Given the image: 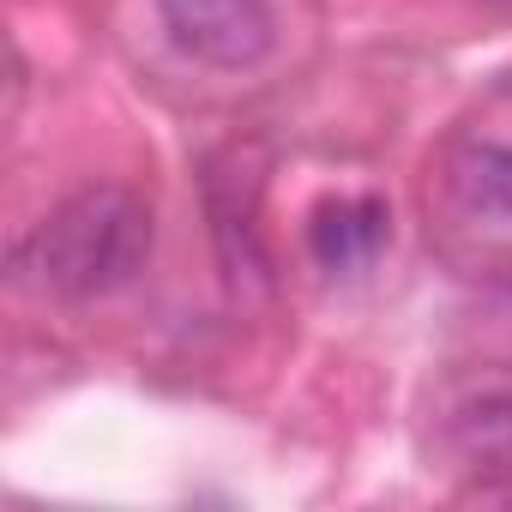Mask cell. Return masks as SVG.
Instances as JSON below:
<instances>
[{
  "label": "cell",
  "mask_w": 512,
  "mask_h": 512,
  "mask_svg": "<svg viewBox=\"0 0 512 512\" xmlns=\"http://www.w3.org/2000/svg\"><path fill=\"white\" fill-rule=\"evenodd\" d=\"M386 241H392V211H386V199H368V193L326 199L308 217V253H314V266L332 272V278L368 272Z\"/></svg>",
  "instance_id": "4"
},
{
  "label": "cell",
  "mask_w": 512,
  "mask_h": 512,
  "mask_svg": "<svg viewBox=\"0 0 512 512\" xmlns=\"http://www.w3.org/2000/svg\"><path fill=\"white\" fill-rule=\"evenodd\" d=\"M452 193L476 223L512 229V145H470L452 163Z\"/></svg>",
  "instance_id": "5"
},
{
  "label": "cell",
  "mask_w": 512,
  "mask_h": 512,
  "mask_svg": "<svg viewBox=\"0 0 512 512\" xmlns=\"http://www.w3.org/2000/svg\"><path fill=\"white\" fill-rule=\"evenodd\" d=\"M488 7H494V13H512V0H488Z\"/></svg>",
  "instance_id": "6"
},
{
  "label": "cell",
  "mask_w": 512,
  "mask_h": 512,
  "mask_svg": "<svg viewBox=\"0 0 512 512\" xmlns=\"http://www.w3.org/2000/svg\"><path fill=\"white\" fill-rule=\"evenodd\" d=\"M157 25L187 61L211 73H253L284 43L278 0H157Z\"/></svg>",
  "instance_id": "2"
},
{
  "label": "cell",
  "mask_w": 512,
  "mask_h": 512,
  "mask_svg": "<svg viewBox=\"0 0 512 512\" xmlns=\"http://www.w3.org/2000/svg\"><path fill=\"white\" fill-rule=\"evenodd\" d=\"M151 260V205L121 181L67 193L25 241V272L43 296L103 302L127 290Z\"/></svg>",
  "instance_id": "1"
},
{
  "label": "cell",
  "mask_w": 512,
  "mask_h": 512,
  "mask_svg": "<svg viewBox=\"0 0 512 512\" xmlns=\"http://www.w3.org/2000/svg\"><path fill=\"white\" fill-rule=\"evenodd\" d=\"M434 440L482 494H512V368L458 380L434 410Z\"/></svg>",
  "instance_id": "3"
}]
</instances>
